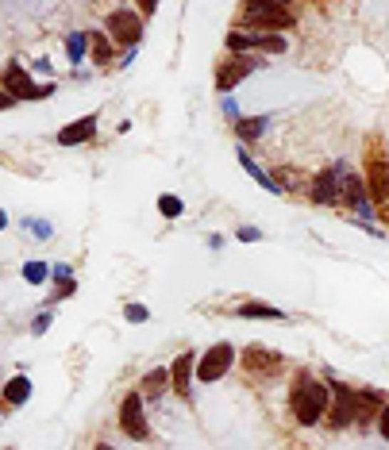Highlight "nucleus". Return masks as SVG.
<instances>
[{
  "label": "nucleus",
  "instance_id": "nucleus-1",
  "mask_svg": "<svg viewBox=\"0 0 389 450\" xmlns=\"http://www.w3.org/2000/svg\"><path fill=\"white\" fill-rule=\"evenodd\" d=\"M289 404H293V416H297V424H301V427H312V424H316V419L328 412V404H331V389H324L316 377H308V373H301V377L293 381Z\"/></svg>",
  "mask_w": 389,
  "mask_h": 450
},
{
  "label": "nucleus",
  "instance_id": "nucleus-2",
  "mask_svg": "<svg viewBox=\"0 0 389 450\" xmlns=\"http://www.w3.org/2000/svg\"><path fill=\"white\" fill-rule=\"evenodd\" d=\"M243 20L247 27H259V35H278V27H293V8L254 0V4H243Z\"/></svg>",
  "mask_w": 389,
  "mask_h": 450
},
{
  "label": "nucleus",
  "instance_id": "nucleus-3",
  "mask_svg": "<svg viewBox=\"0 0 389 450\" xmlns=\"http://www.w3.org/2000/svg\"><path fill=\"white\" fill-rule=\"evenodd\" d=\"M366 193L370 200H378V204H389V158L385 150L378 147V142H370L366 147Z\"/></svg>",
  "mask_w": 389,
  "mask_h": 450
},
{
  "label": "nucleus",
  "instance_id": "nucleus-4",
  "mask_svg": "<svg viewBox=\"0 0 389 450\" xmlns=\"http://www.w3.org/2000/svg\"><path fill=\"white\" fill-rule=\"evenodd\" d=\"M4 93L16 100H46L54 93V85H35L31 78H27V70L20 62H8L4 70Z\"/></svg>",
  "mask_w": 389,
  "mask_h": 450
},
{
  "label": "nucleus",
  "instance_id": "nucleus-5",
  "mask_svg": "<svg viewBox=\"0 0 389 450\" xmlns=\"http://www.w3.org/2000/svg\"><path fill=\"white\" fill-rule=\"evenodd\" d=\"M363 416V404H358V392L347 389L343 381L331 377V427H351L355 419Z\"/></svg>",
  "mask_w": 389,
  "mask_h": 450
},
{
  "label": "nucleus",
  "instance_id": "nucleus-6",
  "mask_svg": "<svg viewBox=\"0 0 389 450\" xmlns=\"http://www.w3.org/2000/svg\"><path fill=\"white\" fill-rule=\"evenodd\" d=\"M104 27H108V39L120 43V46H135L139 39H143V20H139L131 8H116Z\"/></svg>",
  "mask_w": 389,
  "mask_h": 450
},
{
  "label": "nucleus",
  "instance_id": "nucleus-7",
  "mask_svg": "<svg viewBox=\"0 0 389 450\" xmlns=\"http://www.w3.org/2000/svg\"><path fill=\"white\" fill-rule=\"evenodd\" d=\"M227 51H262V54H281L286 51V39L281 35H259V31H232L227 35Z\"/></svg>",
  "mask_w": 389,
  "mask_h": 450
},
{
  "label": "nucleus",
  "instance_id": "nucleus-8",
  "mask_svg": "<svg viewBox=\"0 0 389 450\" xmlns=\"http://www.w3.org/2000/svg\"><path fill=\"white\" fill-rule=\"evenodd\" d=\"M120 427L128 431L131 439H139V443L150 435L147 412H143V392H128V397H123V404H120Z\"/></svg>",
  "mask_w": 389,
  "mask_h": 450
},
{
  "label": "nucleus",
  "instance_id": "nucleus-9",
  "mask_svg": "<svg viewBox=\"0 0 389 450\" xmlns=\"http://www.w3.org/2000/svg\"><path fill=\"white\" fill-rule=\"evenodd\" d=\"M235 362V347L232 342H216L212 350H204V358L197 362V377L201 381H220Z\"/></svg>",
  "mask_w": 389,
  "mask_h": 450
},
{
  "label": "nucleus",
  "instance_id": "nucleus-10",
  "mask_svg": "<svg viewBox=\"0 0 389 450\" xmlns=\"http://www.w3.org/2000/svg\"><path fill=\"white\" fill-rule=\"evenodd\" d=\"M254 70H259V62H254V58H239V54H232V58H224V66L216 70V89L232 93L235 85H239L247 73H254Z\"/></svg>",
  "mask_w": 389,
  "mask_h": 450
},
{
  "label": "nucleus",
  "instance_id": "nucleus-11",
  "mask_svg": "<svg viewBox=\"0 0 389 450\" xmlns=\"http://www.w3.org/2000/svg\"><path fill=\"white\" fill-rule=\"evenodd\" d=\"M339 193H343V185H339V169L336 166L320 169V174L312 177V185H308V197L316 200V204H336Z\"/></svg>",
  "mask_w": 389,
  "mask_h": 450
},
{
  "label": "nucleus",
  "instance_id": "nucleus-12",
  "mask_svg": "<svg viewBox=\"0 0 389 450\" xmlns=\"http://www.w3.org/2000/svg\"><path fill=\"white\" fill-rule=\"evenodd\" d=\"M193 373H197V354L193 350L177 354L174 366H170V377H174V392H177V397H189V381H193Z\"/></svg>",
  "mask_w": 389,
  "mask_h": 450
},
{
  "label": "nucleus",
  "instance_id": "nucleus-13",
  "mask_svg": "<svg viewBox=\"0 0 389 450\" xmlns=\"http://www.w3.org/2000/svg\"><path fill=\"white\" fill-rule=\"evenodd\" d=\"M93 135H97V116H81V120H73L70 127L58 131V142L62 147H81V142H89Z\"/></svg>",
  "mask_w": 389,
  "mask_h": 450
},
{
  "label": "nucleus",
  "instance_id": "nucleus-14",
  "mask_svg": "<svg viewBox=\"0 0 389 450\" xmlns=\"http://www.w3.org/2000/svg\"><path fill=\"white\" fill-rule=\"evenodd\" d=\"M243 362H247V370H251V373H262V377L281 370V358L274 350H266V347H247L243 350Z\"/></svg>",
  "mask_w": 389,
  "mask_h": 450
},
{
  "label": "nucleus",
  "instance_id": "nucleus-15",
  "mask_svg": "<svg viewBox=\"0 0 389 450\" xmlns=\"http://www.w3.org/2000/svg\"><path fill=\"white\" fill-rule=\"evenodd\" d=\"M235 315H243V320H281V312L278 304H259V300H247V304H239L235 308Z\"/></svg>",
  "mask_w": 389,
  "mask_h": 450
},
{
  "label": "nucleus",
  "instance_id": "nucleus-16",
  "mask_svg": "<svg viewBox=\"0 0 389 450\" xmlns=\"http://www.w3.org/2000/svg\"><path fill=\"white\" fill-rule=\"evenodd\" d=\"M239 166H243V169H247V174H251L254 181H259V185L266 189V193H278V189H281L278 181H270V174H266V169H262V166H259V162H254L251 155H247V150H239Z\"/></svg>",
  "mask_w": 389,
  "mask_h": 450
},
{
  "label": "nucleus",
  "instance_id": "nucleus-17",
  "mask_svg": "<svg viewBox=\"0 0 389 450\" xmlns=\"http://www.w3.org/2000/svg\"><path fill=\"white\" fill-rule=\"evenodd\" d=\"M27 397H31V381H27L24 373H16V377L8 381V385H4V400H8V404H12V408H20Z\"/></svg>",
  "mask_w": 389,
  "mask_h": 450
},
{
  "label": "nucleus",
  "instance_id": "nucleus-18",
  "mask_svg": "<svg viewBox=\"0 0 389 450\" xmlns=\"http://www.w3.org/2000/svg\"><path fill=\"white\" fill-rule=\"evenodd\" d=\"M266 123H270V116H251V120H235V131H239V139H259L262 131H266Z\"/></svg>",
  "mask_w": 389,
  "mask_h": 450
},
{
  "label": "nucleus",
  "instance_id": "nucleus-19",
  "mask_svg": "<svg viewBox=\"0 0 389 450\" xmlns=\"http://www.w3.org/2000/svg\"><path fill=\"white\" fill-rule=\"evenodd\" d=\"M166 385H174V377H170L166 370L147 373V377H143V397H162V389H166Z\"/></svg>",
  "mask_w": 389,
  "mask_h": 450
},
{
  "label": "nucleus",
  "instance_id": "nucleus-20",
  "mask_svg": "<svg viewBox=\"0 0 389 450\" xmlns=\"http://www.w3.org/2000/svg\"><path fill=\"white\" fill-rule=\"evenodd\" d=\"M358 404H363V416H358V419H366L370 412L385 408L389 400H385V392H382V389H363V392H358Z\"/></svg>",
  "mask_w": 389,
  "mask_h": 450
},
{
  "label": "nucleus",
  "instance_id": "nucleus-21",
  "mask_svg": "<svg viewBox=\"0 0 389 450\" xmlns=\"http://www.w3.org/2000/svg\"><path fill=\"white\" fill-rule=\"evenodd\" d=\"M89 51H93V62H97V66H108L112 62V39H108V35H89Z\"/></svg>",
  "mask_w": 389,
  "mask_h": 450
},
{
  "label": "nucleus",
  "instance_id": "nucleus-22",
  "mask_svg": "<svg viewBox=\"0 0 389 450\" xmlns=\"http://www.w3.org/2000/svg\"><path fill=\"white\" fill-rule=\"evenodd\" d=\"M158 212H162L166 219H177V216L185 212V204H182V200H177L174 193H166V197H158Z\"/></svg>",
  "mask_w": 389,
  "mask_h": 450
},
{
  "label": "nucleus",
  "instance_id": "nucleus-23",
  "mask_svg": "<svg viewBox=\"0 0 389 450\" xmlns=\"http://www.w3.org/2000/svg\"><path fill=\"white\" fill-rule=\"evenodd\" d=\"M85 46H89V35L73 31L70 39H66V51H70V62H81L85 58Z\"/></svg>",
  "mask_w": 389,
  "mask_h": 450
},
{
  "label": "nucleus",
  "instance_id": "nucleus-24",
  "mask_svg": "<svg viewBox=\"0 0 389 450\" xmlns=\"http://www.w3.org/2000/svg\"><path fill=\"white\" fill-rule=\"evenodd\" d=\"M46 273H51V270H46L43 262H27V266H24V281H27V285H43Z\"/></svg>",
  "mask_w": 389,
  "mask_h": 450
},
{
  "label": "nucleus",
  "instance_id": "nucleus-25",
  "mask_svg": "<svg viewBox=\"0 0 389 450\" xmlns=\"http://www.w3.org/2000/svg\"><path fill=\"white\" fill-rule=\"evenodd\" d=\"M123 315H128L131 323H147V315H150V312H147L139 300H131V304H123Z\"/></svg>",
  "mask_w": 389,
  "mask_h": 450
},
{
  "label": "nucleus",
  "instance_id": "nucleus-26",
  "mask_svg": "<svg viewBox=\"0 0 389 450\" xmlns=\"http://www.w3.org/2000/svg\"><path fill=\"white\" fill-rule=\"evenodd\" d=\"M27 227H31L39 239H51V224H46V219H35V224H27Z\"/></svg>",
  "mask_w": 389,
  "mask_h": 450
},
{
  "label": "nucleus",
  "instance_id": "nucleus-27",
  "mask_svg": "<svg viewBox=\"0 0 389 450\" xmlns=\"http://www.w3.org/2000/svg\"><path fill=\"white\" fill-rule=\"evenodd\" d=\"M239 239L243 243H254V239H262V231L259 227H239Z\"/></svg>",
  "mask_w": 389,
  "mask_h": 450
},
{
  "label": "nucleus",
  "instance_id": "nucleus-28",
  "mask_svg": "<svg viewBox=\"0 0 389 450\" xmlns=\"http://www.w3.org/2000/svg\"><path fill=\"white\" fill-rule=\"evenodd\" d=\"M46 328H51V312H43L39 320H35V328H31V331H35V335H43Z\"/></svg>",
  "mask_w": 389,
  "mask_h": 450
},
{
  "label": "nucleus",
  "instance_id": "nucleus-29",
  "mask_svg": "<svg viewBox=\"0 0 389 450\" xmlns=\"http://www.w3.org/2000/svg\"><path fill=\"white\" fill-rule=\"evenodd\" d=\"M378 427H382V435L389 439V404L382 408V416H378Z\"/></svg>",
  "mask_w": 389,
  "mask_h": 450
},
{
  "label": "nucleus",
  "instance_id": "nucleus-30",
  "mask_svg": "<svg viewBox=\"0 0 389 450\" xmlns=\"http://www.w3.org/2000/svg\"><path fill=\"white\" fill-rule=\"evenodd\" d=\"M139 12L150 16V12H158V4H155V0H143V4H139Z\"/></svg>",
  "mask_w": 389,
  "mask_h": 450
},
{
  "label": "nucleus",
  "instance_id": "nucleus-31",
  "mask_svg": "<svg viewBox=\"0 0 389 450\" xmlns=\"http://www.w3.org/2000/svg\"><path fill=\"white\" fill-rule=\"evenodd\" d=\"M93 450H112V446H108V443H97V446H93Z\"/></svg>",
  "mask_w": 389,
  "mask_h": 450
}]
</instances>
